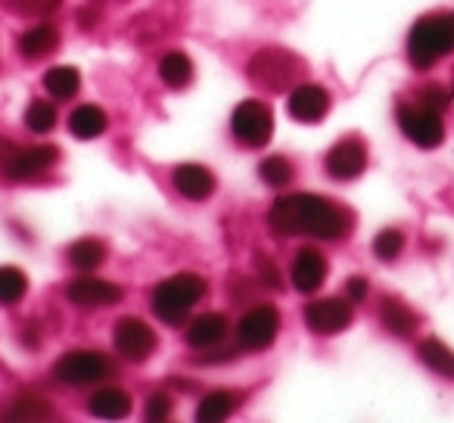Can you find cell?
I'll use <instances>...</instances> for the list:
<instances>
[{
  "mask_svg": "<svg viewBox=\"0 0 454 423\" xmlns=\"http://www.w3.org/2000/svg\"><path fill=\"white\" fill-rule=\"evenodd\" d=\"M26 125L32 128L35 134H47L57 128V106L47 100H32L26 106Z\"/></svg>",
  "mask_w": 454,
  "mask_h": 423,
  "instance_id": "30",
  "label": "cell"
},
{
  "mask_svg": "<svg viewBox=\"0 0 454 423\" xmlns=\"http://www.w3.org/2000/svg\"><path fill=\"white\" fill-rule=\"evenodd\" d=\"M171 184L175 190L190 202H202L215 193V175L206 168V165H196V162H184L171 171Z\"/></svg>",
  "mask_w": 454,
  "mask_h": 423,
  "instance_id": "17",
  "label": "cell"
},
{
  "mask_svg": "<svg viewBox=\"0 0 454 423\" xmlns=\"http://www.w3.org/2000/svg\"><path fill=\"white\" fill-rule=\"evenodd\" d=\"M28 293V278L13 265L0 268V305H20Z\"/></svg>",
  "mask_w": 454,
  "mask_h": 423,
  "instance_id": "28",
  "label": "cell"
},
{
  "mask_svg": "<svg viewBox=\"0 0 454 423\" xmlns=\"http://www.w3.org/2000/svg\"><path fill=\"white\" fill-rule=\"evenodd\" d=\"M324 278H327V259L311 247L299 249L296 259H293V271H290L293 286H296L299 293H305V296H311V293L321 290Z\"/></svg>",
  "mask_w": 454,
  "mask_h": 423,
  "instance_id": "16",
  "label": "cell"
},
{
  "mask_svg": "<svg viewBox=\"0 0 454 423\" xmlns=\"http://www.w3.org/2000/svg\"><path fill=\"white\" fill-rule=\"evenodd\" d=\"M380 321H383V327L389 330L392 336H398V340H408V336H414L417 330H420L417 311L395 296H386L383 302H380Z\"/></svg>",
  "mask_w": 454,
  "mask_h": 423,
  "instance_id": "18",
  "label": "cell"
},
{
  "mask_svg": "<svg viewBox=\"0 0 454 423\" xmlns=\"http://www.w3.org/2000/svg\"><path fill=\"white\" fill-rule=\"evenodd\" d=\"M417 358H420V364L429 367L435 377L454 380V352L442 340H423L420 346H417Z\"/></svg>",
  "mask_w": 454,
  "mask_h": 423,
  "instance_id": "23",
  "label": "cell"
},
{
  "mask_svg": "<svg viewBox=\"0 0 454 423\" xmlns=\"http://www.w3.org/2000/svg\"><path fill=\"white\" fill-rule=\"evenodd\" d=\"M159 78H162L168 88H187L190 78H193V63H190L187 53L171 51L159 59Z\"/></svg>",
  "mask_w": 454,
  "mask_h": 423,
  "instance_id": "26",
  "label": "cell"
},
{
  "mask_svg": "<svg viewBox=\"0 0 454 423\" xmlns=\"http://www.w3.org/2000/svg\"><path fill=\"white\" fill-rule=\"evenodd\" d=\"M255 268H259V280L268 286V290H284V278H280V268L274 265V262L268 259V255H259Z\"/></svg>",
  "mask_w": 454,
  "mask_h": 423,
  "instance_id": "33",
  "label": "cell"
},
{
  "mask_svg": "<svg viewBox=\"0 0 454 423\" xmlns=\"http://www.w3.org/2000/svg\"><path fill=\"white\" fill-rule=\"evenodd\" d=\"M66 299L78 309H109V305H119L125 299L119 284L100 278H75L66 286Z\"/></svg>",
  "mask_w": 454,
  "mask_h": 423,
  "instance_id": "13",
  "label": "cell"
},
{
  "mask_svg": "<svg viewBox=\"0 0 454 423\" xmlns=\"http://www.w3.org/2000/svg\"><path fill=\"white\" fill-rule=\"evenodd\" d=\"M7 420H51L53 417V404L47 398L35 396V392H22L4 411Z\"/></svg>",
  "mask_w": 454,
  "mask_h": 423,
  "instance_id": "24",
  "label": "cell"
},
{
  "mask_svg": "<svg viewBox=\"0 0 454 423\" xmlns=\"http://www.w3.org/2000/svg\"><path fill=\"white\" fill-rule=\"evenodd\" d=\"M113 342H115V352L121 355L125 361L131 364H144L159 346V336L153 333V327L140 317H121L113 330Z\"/></svg>",
  "mask_w": 454,
  "mask_h": 423,
  "instance_id": "9",
  "label": "cell"
},
{
  "mask_svg": "<svg viewBox=\"0 0 454 423\" xmlns=\"http://www.w3.org/2000/svg\"><path fill=\"white\" fill-rule=\"evenodd\" d=\"M259 177L268 187H286V184H293V177H296V168H293L290 159L268 156V159H262V165H259Z\"/></svg>",
  "mask_w": 454,
  "mask_h": 423,
  "instance_id": "29",
  "label": "cell"
},
{
  "mask_svg": "<svg viewBox=\"0 0 454 423\" xmlns=\"http://www.w3.org/2000/svg\"><path fill=\"white\" fill-rule=\"evenodd\" d=\"M404 249V234L395 228L383 231V234H377V240H373V255L383 262H395L398 255H402Z\"/></svg>",
  "mask_w": 454,
  "mask_h": 423,
  "instance_id": "31",
  "label": "cell"
},
{
  "mask_svg": "<svg viewBox=\"0 0 454 423\" xmlns=\"http://www.w3.org/2000/svg\"><path fill=\"white\" fill-rule=\"evenodd\" d=\"M249 78L255 84L268 90H286L290 84H299L305 75V63L296 57V53L284 51V47H265L259 51L247 66Z\"/></svg>",
  "mask_w": 454,
  "mask_h": 423,
  "instance_id": "4",
  "label": "cell"
},
{
  "mask_svg": "<svg viewBox=\"0 0 454 423\" xmlns=\"http://www.w3.org/2000/svg\"><path fill=\"white\" fill-rule=\"evenodd\" d=\"M109 119L106 113H103L100 106H94V103H84V106H75L69 115V131L75 134L78 140H94L100 137L103 131H106Z\"/></svg>",
  "mask_w": 454,
  "mask_h": 423,
  "instance_id": "20",
  "label": "cell"
},
{
  "mask_svg": "<svg viewBox=\"0 0 454 423\" xmlns=\"http://www.w3.org/2000/svg\"><path fill=\"white\" fill-rule=\"evenodd\" d=\"M417 103L435 109V113H445L448 103H451V94H448V90H442L439 84H429V88H423L420 94H417Z\"/></svg>",
  "mask_w": 454,
  "mask_h": 423,
  "instance_id": "32",
  "label": "cell"
},
{
  "mask_svg": "<svg viewBox=\"0 0 454 423\" xmlns=\"http://www.w3.org/2000/svg\"><path fill=\"white\" fill-rule=\"evenodd\" d=\"M240 402H243V396H237V392H227V389L208 392L200 402V408H196V420H206V423L227 420V417L240 408Z\"/></svg>",
  "mask_w": 454,
  "mask_h": 423,
  "instance_id": "22",
  "label": "cell"
},
{
  "mask_svg": "<svg viewBox=\"0 0 454 423\" xmlns=\"http://www.w3.org/2000/svg\"><path fill=\"white\" fill-rule=\"evenodd\" d=\"M346 296H348V302H364L367 299V280L364 278H348L346 280Z\"/></svg>",
  "mask_w": 454,
  "mask_h": 423,
  "instance_id": "36",
  "label": "cell"
},
{
  "mask_svg": "<svg viewBox=\"0 0 454 423\" xmlns=\"http://www.w3.org/2000/svg\"><path fill=\"white\" fill-rule=\"evenodd\" d=\"M16 7V13H32V16H47L63 4V0H10Z\"/></svg>",
  "mask_w": 454,
  "mask_h": 423,
  "instance_id": "35",
  "label": "cell"
},
{
  "mask_svg": "<svg viewBox=\"0 0 454 423\" xmlns=\"http://www.w3.org/2000/svg\"><path fill=\"white\" fill-rule=\"evenodd\" d=\"M395 119L402 125V131L408 134L411 144L423 146V150H433L445 140V121L442 113L423 106V103H398Z\"/></svg>",
  "mask_w": 454,
  "mask_h": 423,
  "instance_id": "7",
  "label": "cell"
},
{
  "mask_svg": "<svg viewBox=\"0 0 454 423\" xmlns=\"http://www.w3.org/2000/svg\"><path fill=\"white\" fill-rule=\"evenodd\" d=\"M53 377L63 386H94L115 377V361L94 349H75L66 352L53 367Z\"/></svg>",
  "mask_w": 454,
  "mask_h": 423,
  "instance_id": "5",
  "label": "cell"
},
{
  "mask_svg": "<svg viewBox=\"0 0 454 423\" xmlns=\"http://www.w3.org/2000/svg\"><path fill=\"white\" fill-rule=\"evenodd\" d=\"M59 47V32L53 26H35L20 35V53L26 59H44Z\"/></svg>",
  "mask_w": 454,
  "mask_h": 423,
  "instance_id": "21",
  "label": "cell"
},
{
  "mask_svg": "<svg viewBox=\"0 0 454 423\" xmlns=\"http://www.w3.org/2000/svg\"><path fill=\"white\" fill-rule=\"evenodd\" d=\"M454 51V13L423 16L408 35V59L414 69H429Z\"/></svg>",
  "mask_w": 454,
  "mask_h": 423,
  "instance_id": "3",
  "label": "cell"
},
{
  "mask_svg": "<svg viewBox=\"0 0 454 423\" xmlns=\"http://www.w3.org/2000/svg\"><path fill=\"white\" fill-rule=\"evenodd\" d=\"M451 88H454V84H451Z\"/></svg>",
  "mask_w": 454,
  "mask_h": 423,
  "instance_id": "37",
  "label": "cell"
},
{
  "mask_svg": "<svg viewBox=\"0 0 454 423\" xmlns=\"http://www.w3.org/2000/svg\"><path fill=\"white\" fill-rule=\"evenodd\" d=\"M324 168L333 181H352L367 168V146L361 137H342L324 156Z\"/></svg>",
  "mask_w": 454,
  "mask_h": 423,
  "instance_id": "11",
  "label": "cell"
},
{
  "mask_svg": "<svg viewBox=\"0 0 454 423\" xmlns=\"http://www.w3.org/2000/svg\"><path fill=\"white\" fill-rule=\"evenodd\" d=\"M227 333H231L227 317L218 315V311H208V315H200L196 321H190L187 346L196 349V352H215L218 346H224Z\"/></svg>",
  "mask_w": 454,
  "mask_h": 423,
  "instance_id": "15",
  "label": "cell"
},
{
  "mask_svg": "<svg viewBox=\"0 0 454 423\" xmlns=\"http://www.w3.org/2000/svg\"><path fill=\"white\" fill-rule=\"evenodd\" d=\"M330 94L327 88H321V84H296L290 94V103H286V109H290V115L296 121H302V125H317V121L327 119L330 113Z\"/></svg>",
  "mask_w": 454,
  "mask_h": 423,
  "instance_id": "14",
  "label": "cell"
},
{
  "mask_svg": "<svg viewBox=\"0 0 454 423\" xmlns=\"http://www.w3.org/2000/svg\"><path fill=\"white\" fill-rule=\"evenodd\" d=\"M231 131L249 150H259L274 134V113L265 100H243L231 115Z\"/></svg>",
  "mask_w": 454,
  "mask_h": 423,
  "instance_id": "6",
  "label": "cell"
},
{
  "mask_svg": "<svg viewBox=\"0 0 454 423\" xmlns=\"http://www.w3.org/2000/svg\"><path fill=\"white\" fill-rule=\"evenodd\" d=\"M44 88L53 100H72L78 94V88H82V75L72 66H53L44 75Z\"/></svg>",
  "mask_w": 454,
  "mask_h": 423,
  "instance_id": "27",
  "label": "cell"
},
{
  "mask_svg": "<svg viewBox=\"0 0 454 423\" xmlns=\"http://www.w3.org/2000/svg\"><path fill=\"white\" fill-rule=\"evenodd\" d=\"M69 265L78 268V271H97V268L106 262V247H103L97 237H84V240H75L69 247Z\"/></svg>",
  "mask_w": 454,
  "mask_h": 423,
  "instance_id": "25",
  "label": "cell"
},
{
  "mask_svg": "<svg viewBox=\"0 0 454 423\" xmlns=\"http://www.w3.org/2000/svg\"><path fill=\"white\" fill-rule=\"evenodd\" d=\"M171 417V398L165 392H153L146 398V420H168Z\"/></svg>",
  "mask_w": 454,
  "mask_h": 423,
  "instance_id": "34",
  "label": "cell"
},
{
  "mask_svg": "<svg viewBox=\"0 0 454 423\" xmlns=\"http://www.w3.org/2000/svg\"><path fill=\"white\" fill-rule=\"evenodd\" d=\"M88 408L94 417L119 420V417H125L128 411H131V396H128L125 389H119V386H103V389H97L94 396H90Z\"/></svg>",
  "mask_w": 454,
  "mask_h": 423,
  "instance_id": "19",
  "label": "cell"
},
{
  "mask_svg": "<svg viewBox=\"0 0 454 423\" xmlns=\"http://www.w3.org/2000/svg\"><path fill=\"white\" fill-rule=\"evenodd\" d=\"M280 333V315L274 305H255L247 315L240 317V327H237V342H240L243 352H265L274 346Z\"/></svg>",
  "mask_w": 454,
  "mask_h": 423,
  "instance_id": "8",
  "label": "cell"
},
{
  "mask_svg": "<svg viewBox=\"0 0 454 423\" xmlns=\"http://www.w3.org/2000/svg\"><path fill=\"white\" fill-rule=\"evenodd\" d=\"M206 293H208L206 278L190 274V271L175 274V278L162 280V284L153 290V311H156V317L162 324L177 327V324L187 321L190 311H193V305L200 302Z\"/></svg>",
  "mask_w": 454,
  "mask_h": 423,
  "instance_id": "2",
  "label": "cell"
},
{
  "mask_svg": "<svg viewBox=\"0 0 454 423\" xmlns=\"http://www.w3.org/2000/svg\"><path fill=\"white\" fill-rule=\"evenodd\" d=\"M305 324L309 330H315L317 336H333L352 324V302L340 296L315 299V302L305 309Z\"/></svg>",
  "mask_w": 454,
  "mask_h": 423,
  "instance_id": "12",
  "label": "cell"
},
{
  "mask_svg": "<svg viewBox=\"0 0 454 423\" xmlns=\"http://www.w3.org/2000/svg\"><path fill=\"white\" fill-rule=\"evenodd\" d=\"M268 228L274 237H315L336 243L355 228V215L330 196L286 193L268 208Z\"/></svg>",
  "mask_w": 454,
  "mask_h": 423,
  "instance_id": "1",
  "label": "cell"
},
{
  "mask_svg": "<svg viewBox=\"0 0 454 423\" xmlns=\"http://www.w3.org/2000/svg\"><path fill=\"white\" fill-rule=\"evenodd\" d=\"M59 159V150L53 144H38V146H26V150H10L4 159V171L13 181H32L41 177L44 171H51Z\"/></svg>",
  "mask_w": 454,
  "mask_h": 423,
  "instance_id": "10",
  "label": "cell"
}]
</instances>
